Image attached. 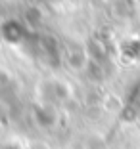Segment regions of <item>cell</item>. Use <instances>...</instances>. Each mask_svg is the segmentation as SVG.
I'll return each instance as SVG.
<instances>
[{
  "label": "cell",
  "mask_w": 140,
  "mask_h": 149,
  "mask_svg": "<svg viewBox=\"0 0 140 149\" xmlns=\"http://www.w3.org/2000/svg\"><path fill=\"white\" fill-rule=\"evenodd\" d=\"M8 149H21V147H18V145H15V147H13V145H10Z\"/></svg>",
  "instance_id": "1"
},
{
  "label": "cell",
  "mask_w": 140,
  "mask_h": 149,
  "mask_svg": "<svg viewBox=\"0 0 140 149\" xmlns=\"http://www.w3.org/2000/svg\"><path fill=\"white\" fill-rule=\"evenodd\" d=\"M136 149H140V143H138V147H136Z\"/></svg>",
  "instance_id": "2"
}]
</instances>
